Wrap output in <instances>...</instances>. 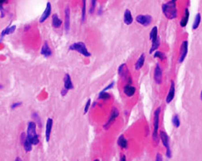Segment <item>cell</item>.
<instances>
[{
	"mask_svg": "<svg viewBox=\"0 0 202 161\" xmlns=\"http://www.w3.org/2000/svg\"><path fill=\"white\" fill-rule=\"evenodd\" d=\"M97 3V0H91V5L89 10V14H92L94 12Z\"/></svg>",
	"mask_w": 202,
	"mask_h": 161,
	"instance_id": "30",
	"label": "cell"
},
{
	"mask_svg": "<svg viewBox=\"0 0 202 161\" xmlns=\"http://www.w3.org/2000/svg\"><path fill=\"white\" fill-rule=\"evenodd\" d=\"M51 4L50 2H47V4H46V8L40 18L39 22L40 23H43L49 18L51 14Z\"/></svg>",
	"mask_w": 202,
	"mask_h": 161,
	"instance_id": "9",
	"label": "cell"
},
{
	"mask_svg": "<svg viewBox=\"0 0 202 161\" xmlns=\"http://www.w3.org/2000/svg\"><path fill=\"white\" fill-rule=\"evenodd\" d=\"M125 66H126L125 63H123L119 66L118 70V72L119 75L123 76V74H124V68Z\"/></svg>",
	"mask_w": 202,
	"mask_h": 161,
	"instance_id": "33",
	"label": "cell"
},
{
	"mask_svg": "<svg viewBox=\"0 0 202 161\" xmlns=\"http://www.w3.org/2000/svg\"><path fill=\"white\" fill-rule=\"evenodd\" d=\"M83 6L81 11V21L84 22L86 19V0H82Z\"/></svg>",
	"mask_w": 202,
	"mask_h": 161,
	"instance_id": "27",
	"label": "cell"
},
{
	"mask_svg": "<svg viewBox=\"0 0 202 161\" xmlns=\"http://www.w3.org/2000/svg\"><path fill=\"white\" fill-rule=\"evenodd\" d=\"M160 112L161 108L159 107L155 110L154 113V129L152 136L154 141H156L158 140V130Z\"/></svg>",
	"mask_w": 202,
	"mask_h": 161,
	"instance_id": "4",
	"label": "cell"
},
{
	"mask_svg": "<svg viewBox=\"0 0 202 161\" xmlns=\"http://www.w3.org/2000/svg\"><path fill=\"white\" fill-rule=\"evenodd\" d=\"M22 104V103L21 102H15L12 104L11 106V108L12 109H14L17 108V107L21 105Z\"/></svg>",
	"mask_w": 202,
	"mask_h": 161,
	"instance_id": "36",
	"label": "cell"
},
{
	"mask_svg": "<svg viewBox=\"0 0 202 161\" xmlns=\"http://www.w3.org/2000/svg\"><path fill=\"white\" fill-rule=\"evenodd\" d=\"M160 45V40L159 39L156 42L153 43V44H152L151 48L149 50V54L150 55H151L153 53V52L155 51L158 48Z\"/></svg>",
	"mask_w": 202,
	"mask_h": 161,
	"instance_id": "26",
	"label": "cell"
},
{
	"mask_svg": "<svg viewBox=\"0 0 202 161\" xmlns=\"http://www.w3.org/2000/svg\"><path fill=\"white\" fill-rule=\"evenodd\" d=\"M173 125L176 128H178L180 126V121L179 120V116L177 114L175 115L172 119Z\"/></svg>",
	"mask_w": 202,
	"mask_h": 161,
	"instance_id": "29",
	"label": "cell"
},
{
	"mask_svg": "<svg viewBox=\"0 0 202 161\" xmlns=\"http://www.w3.org/2000/svg\"><path fill=\"white\" fill-rule=\"evenodd\" d=\"M70 50H75L86 57L91 56V54L88 51L85 43L82 42H79L73 43L69 46Z\"/></svg>",
	"mask_w": 202,
	"mask_h": 161,
	"instance_id": "3",
	"label": "cell"
},
{
	"mask_svg": "<svg viewBox=\"0 0 202 161\" xmlns=\"http://www.w3.org/2000/svg\"><path fill=\"white\" fill-rule=\"evenodd\" d=\"M120 160L122 161H124L126 160V156H125V155H123V156H122V157L121 158Z\"/></svg>",
	"mask_w": 202,
	"mask_h": 161,
	"instance_id": "42",
	"label": "cell"
},
{
	"mask_svg": "<svg viewBox=\"0 0 202 161\" xmlns=\"http://www.w3.org/2000/svg\"><path fill=\"white\" fill-rule=\"evenodd\" d=\"M152 16L148 14L139 15L136 18V22L144 27H148L152 23Z\"/></svg>",
	"mask_w": 202,
	"mask_h": 161,
	"instance_id": "6",
	"label": "cell"
},
{
	"mask_svg": "<svg viewBox=\"0 0 202 161\" xmlns=\"http://www.w3.org/2000/svg\"><path fill=\"white\" fill-rule=\"evenodd\" d=\"M162 10L165 17L168 19L175 18L177 16V10L175 2L171 1L164 4L162 6Z\"/></svg>",
	"mask_w": 202,
	"mask_h": 161,
	"instance_id": "1",
	"label": "cell"
},
{
	"mask_svg": "<svg viewBox=\"0 0 202 161\" xmlns=\"http://www.w3.org/2000/svg\"><path fill=\"white\" fill-rule=\"evenodd\" d=\"M52 23L53 26L55 29H59L61 26L62 21L59 18V16L57 14H55L52 16Z\"/></svg>",
	"mask_w": 202,
	"mask_h": 161,
	"instance_id": "19",
	"label": "cell"
},
{
	"mask_svg": "<svg viewBox=\"0 0 202 161\" xmlns=\"http://www.w3.org/2000/svg\"><path fill=\"white\" fill-rule=\"evenodd\" d=\"M27 138L32 145H36L39 143L38 136L36 134V125L34 122L30 121L28 123Z\"/></svg>",
	"mask_w": 202,
	"mask_h": 161,
	"instance_id": "2",
	"label": "cell"
},
{
	"mask_svg": "<svg viewBox=\"0 0 202 161\" xmlns=\"http://www.w3.org/2000/svg\"><path fill=\"white\" fill-rule=\"evenodd\" d=\"M172 1H173L175 2L177 0H172Z\"/></svg>",
	"mask_w": 202,
	"mask_h": 161,
	"instance_id": "45",
	"label": "cell"
},
{
	"mask_svg": "<svg viewBox=\"0 0 202 161\" xmlns=\"http://www.w3.org/2000/svg\"><path fill=\"white\" fill-rule=\"evenodd\" d=\"M133 20V18L131 11L128 9L125 10L123 18L124 23L127 25H129L132 23Z\"/></svg>",
	"mask_w": 202,
	"mask_h": 161,
	"instance_id": "13",
	"label": "cell"
},
{
	"mask_svg": "<svg viewBox=\"0 0 202 161\" xmlns=\"http://www.w3.org/2000/svg\"><path fill=\"white\" fill-rule=\"evenodd\" d=\"M114 82H112L111 84H109V85H108L106 87H105V88L103 89V90L101 92H105L106 91L108 90V89H110L113 88V86H114Z\"/></svg>",
	"mask_w": 202,
	"mask_h": 161,
	"instance_id": "35",
	"label": "cell"
},
{
	"mask_svg": "<svg viewBox=\"0 0 202 161\" xmlns=\"http://www.w3.org/2000/svg\"><path fill=\"white\" fill-rule=\"evenodd\" d=\"M1 18H4V17H5V10H4V8H3V6H1Z\"/></svg>",
	"mask_w": 202,
	"mask_h": 161,
	"instance_id": "38",
	"label": "cell"
},
{
	"mask_svg": "<svg viewBox=\"0 0 202 161\" xmlns=\"http://www.w3.org/2000/svg\"><path fill=\"white\" fill-rule=\"evenodd\" d=\"M99 99H103V100H107L110 98V95L108 93L105 92H101L99 94Z\"/></svg>",
	"mask_w": 202,
	"mask_h": 161,
	"instance_id": "31",
	"label": "cell"
},
{
	"mask_svg": "<svg viewBox=\"0 0 202 161\" xmlns=\"http://www.w3.org/2000/svg\"><path fill=\"white\" fill-rule=\"evenodd\" d=\"M102 12H103V9L102 8L100 7V8H99V9H98V14L99 15V16H100V15H101L102 14Z\"/></svg>",
	"mask_w": 202,
	"mask_h": 161,
	"instance_id": "40",
	"label": "cell"
},
{
	"mask_svg": "<svg viewBox=\"0 0 202 161\" xmlns=\"http://www.w3.org/2000/svg\"><path fill=\"white\" fill-rule=\"evenodd\" d=\"M119 114V113L118 110L116 108H113L112 109V112H111L110 119H109L107 123L105 124L103 126L105 129H108L110 127V126L112 124V123L114 121L115 119H116L118 116Z\"/></svg>",
	"mask_w": 202,
	"mask_h": 161,
	"instance_id": "10",
	"label": "cell"
},
{
	"mask_svg": "<svg viewBox=\"0 0 202 161\" xmlns=\"http://www.w3.org/2000/svg\"><path fill=\"white\" fill-rule=\"evenodd\" d=\"M68 90H67L66 89H62L61 91V94L62 96H65L67 93Z\"/></svg>",
	"mask_w": 202,
	"mask_h": 161,
	"instance_id": "39",
	"label": "cell"
},
{
	"mask_svg": "<svg viewBox=\"0 0 202 161\" xmlns=\"http://www.w3.org/2000/svg\"><path fill=\"white\" fill-rule=\"evenodd\" d=\"M65 21L64 29L66 32H68L70 29V18L71 12L69 7H66L64 10Z\"/></svg>",
	"mask_w": 202,
	"mask_h": 161,
	"instance_id": "12",
	"label": "cell"
},
{
	"mask_svg": "<svg viewBox=\"0 0 202 161\" xmlns=\"http://www.w3.org/2000/svg\"><path fill=\"white\" fill-rule=\"evenodd\" d=\"M156 161H162L163 158L162 157V155L159 153L157 154L156 156Z\"/></svg>",
	"mask_w": 202,
	"mask_h": 161,
	"instance_id": "37",
	"label": "cell"
},
{
	"mask_svg": "<svg viewBox=\"0 0 202 161\" xmlns=\"http://www.w3.org/2000/svg\"><path fill=\"white\" fill-rule=\"evenodd\" d=\"M190 17V12L189 10L186 8L185 10V14L180 22V25L182 27H184L187 25Z\"/></svg>",
	"mask_w": 202,
	"mask_h": 161,
	"instance_id": "21",
	"label": "cell"
},
{
	"mask_svg": "<svg viewBox=\"0 0 202 161\" xmlns=\"http://www.w3.org/2000/svg\"><path fill=\"white\" fill-rule=\"evenodd\" d=\"M16 25H12L10 27H7L6 29L3 30L1 32V37H3L6 35H9L13 33L16 30Z\"/></svg>",
	"mask_w": 202,
	"mask_h": 161,
	"instance_id": "23",
	"label": "cell"
},
{
	"mask_svg": "<svg viewBox=\"0 0 202 161\" xmlns=\"http://www.w3.org/2000/svg\"><path fill=\"white\" fill-rule=\"evenodd\" d=\"M149 39L152 44L155 43L159 39L158 37V29L157 27L155 26L152 27L149 33Z\"/></svg>",
	"mask_w": 202,
	"mask_h": 161,
	"instance_id": "16",
	"label": "cell"
},
{
	"mask_svg": "<svg viewBox=\"0 0 202 161\" xmlns=\"http://www.w3.org/2000/svg\"><path fill=\"white\" fill-rule=\"evenodd\" d=\"M53 120L51 118H49L47 119L46 125V138L47 142H48L50 139L51 134L52 128Z\"/></svg>",
	"mask_w": 202,
	"mask_h": 161,
	"instance_id": "14",
	"label": "cell"
},
{
	"mask_svg": "<svg viewBox=\"0 0 202 161\" xmlns=\"http://www.w3.org/2000/svg\"><path fill=\"white\" fill-rule=\"evenodd\" d=\"M64 88L68 90L70 89H72L73 88V85L72 81V80L70 74L66 73L65 75L64 79Z\"/></svg>",
	"mask_w": 202,
	"mask_h": 161,
	"instance_id": "18",
	"label": "cell"
},
{
	"mask_svg": "<svg viewBox=\"0 0 202 161\" xmlns=\"http://www.w3.org/2000/svg\"><path fill=\"white\" fill-rule=\"evenodd\" d=\"M91 99H88V100H87L84 110V114H86L88 112L90 104H91Z\"/></svg>",
	"mask_w": 202,
	"mask_h": 161,
	"instance_id": "32",
	"label": "cell"
},
{
	"mask_svg": "<svg viewBox=\"0 0 202 161\" xmlns=\"http://www.w3.org/2000/svg\"><path fill=\"white\" fill-rule=\"evenodd\" d=\"M8 2V0H0L1 6H3V4H6Z\"/></svg>",
	"mask_w": 202,
	"mask_h": 161,
	"instance_id": "41",
	"label": "cell"
},
{
	"mask_svg": "<svg viewBox=\"0 0 202 161\" xmlns=\"http://www.w3.org/2000/svg\"><path fill=\"white\" fill-rule=\"evenodd\" d=\"M201 16L200 13H197L195 16L194 22L192 25V29L193 30H196L199 27L200 24L201 22Z\"/></svg>",
	"mask_w": 202,
	"mask_h": 161,
	"instance_id": "24",
	"label": "cell"
},
{
	"mask_svg": "<svg viewBox=\"0 0 202 161\" xmlns=\"http://www.w3.org/2000/svg\"><path fill=\"white\" fill-rule=\"evenodd\" d=\"M188 42L186 40L183 41L180 46V56L179 60L180 63L183 62L186 58L188 53Z\"/></svg>",
	"mask_w": 202,
	"mask_h": 161,
	"instance_id": "7",
	"label": "cell"
},
{
	"mask_svg": "<svg viewBox=\"0 0 202 161\" xmlns=\"http://www.w3.org/2000/svg\"><path fill=\"white\" fill-rule=\"evenodd\" d=\"M154 58H158L161 60H163L166 58V57L165 54L160 51H156L154 53Z\"/></svg>",
	"mask_w": 202,
	"mask_h": 161,
	"instance_id": "28",
	"label": "cell"
},
{
	"mask_svg": "<svg viewBox=\"0 0 202 161\" xmlns=\"http://www.w3.org/2000/svg\"><path fill=\"white\" fill-rule=\"evenodd\" d=\"M32 144L30 142L27 138H25L23 142L24 148L26 152H30L32 149Z\"/></svg>",
	"mask_w": 202,
	"mask_h": 161,
	"instance_id": "25",
	"label": "cell"
},
{
	"mask_svg": "<svg viewBox=\"0 0 202 161\" xmlns=\"http://www.w3.org/2000/svg\"><path fill=\"white\" fill-rule=\"evenodd\" d=\"M175 92V88L174 81L172 80L170 89H169L167 97H166V101L167 103H170L172 101L174 98Z\"/></svg>",
	"mask_w": 202,
	"mask_h": 161,
	"instance_id": "15",
	"label": "cell"
},
{
	"mask_svg": "<svg viewBox=\"0 0 202 161\" xmlns=\"http://www.w3.org/2000/svg\"><path fill=\"white\" fill-rule=\"evenodd\" d=\"M160 137L163 145L166 148V156L167 158H171L172 153L170 147H169V138H168V135L165 132L161 131L160 132Z\"/></svg>",
	"mask_w": 202,
	"mask_h": 161,
	"instance_id": "5",
	"label": "cell"
},
{
	"mask_svg": "<svg viewBox=\"0 0 202 161\" xmlns=\"http://www.w3.org/2000/svg\"><path fill=\"white\" fill-rule=\"evenodd\" d=\"M136 91V87L129 86V85H127L125 86L124 87V92L125 94L127 96L129 97H132L134 95L135 92Z\"/></svg>",
	"mask_w": 202,
	"mask_h": 161,
	"instance_id": "20",
	"label": "cell"
},
{
	"mask_svg": "<svg viewBox=\"0 0 202 161\" xmlns=\"http://www.w3.org/2000/svg\"><path fill=\"white\" fill-rule=\"evenodd\" d=\"M41 54L44 56V57L47 58L50 57L52 54V52L50 47L49 45L48 42L47 41H45L44 45L42 46L41 48Z\"/></svg>",
	"mask_w": 202,
	"mask_h": 161,
	"instance_id": "11",
	"label": "cell"
},
{
	"mask_svg": "<svg viewBox=\"0 0 202 161\" xmlns=\"http://www.w3.org/2000/svg\"><path fill=\"white\" fill-rule=\"evenodd\" d=\"M201 100H202V91L201 92Z\"/></svg>",
	"mask_w": 202,
	"mask_h": 161,
	"instance_id": "44",
	"label": "cell"
},
{
	"mask_svg": "<svg viewBox=\"0 0 202 161\" xmlns=\"http://www.w3.org/2000/svg\"><path fill=\"white\" fill-rule=\"evenodd\" d=\"M118 145L122 149H126L127 146V141L123 135L119 137L117 140Z\"/></svg>",
	"mask_w": 202,
	"mask_h": 161,
	"instance_id": "22",
	"label": "cell"
},
{
	"mask_svg": "<svg viewBox=\"0 0 202 161\" xmlns=\"http://www.w3.org/2000/svg\"><path fill=\"white\" fill-rule=\"evenodd\" d=\"M32 117L34 118V119L36 121L40 126H42V123H41L40 119L39 117L38 116V115L37 113H33V114H32Z\"/></svg>",
	"mask_w": 202,
	"mask_h": 161,
	"instance_id": "34",
	"label": "cell"
},
{
	"mask_svg": "<svg viewBox=\"0 0 202 161\" xmlns=\"http://www.w3.org/2000/svg\"><path fill=\"white\" fill-rule=\"evenodd\" d=\"M16 161H21V160L20 159V158H19V157H17V158H16Z\"/></svg>",
	"mask_w": 202,
	"mask_h": 161,
	"instance_id": "43",
	"label": "cell"
},
{
	"mask_svg": "<svg viewBox=\"0 0 202 161\" xmlns=\"http://www.w3.org/2000/svg\"><path fill=\"white\" fill-rule=\"evenodd\" d=\"M154 80L157 84H161L162 82V71L158 63H157L154 69Z\"/></svg>",
	"mask_w": 202,
	"mask_h": 161,
	"instance_id": "8",
	"label": "cell"
},
{
	"mask_svg": "<svg viewBox=\"0 0 202 161\" xmlns=\"http://www.w3.org/2000/svg\"><path fill=\"white\" fill-rule=\"evenodd\" d=\"M145 61V54L144 53L141 54V55L138 58V60H137L135 64V70L138 71L140 69H141L143 66L144 65V62Z\"/></svg>",
	"mask_w": 202,
	"mask_h": 161,
	"instance_id": "17",
	"label": "cell"
}]
</instances>
